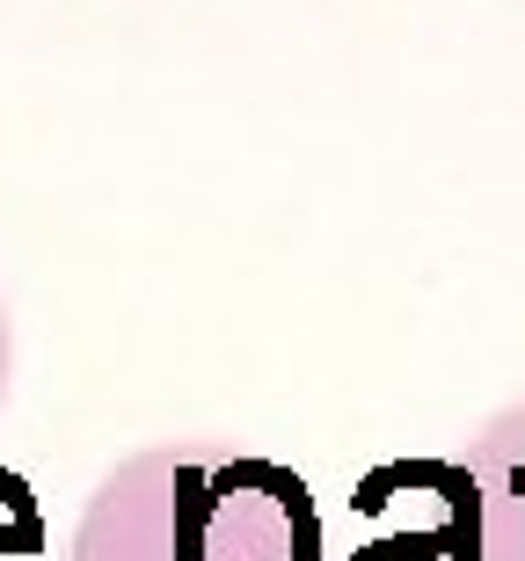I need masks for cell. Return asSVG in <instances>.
I'll return each mask as SVG.
<instances>
[{"mask_svg":"<svg viewBox=\"0 0 525 561\" xmlns=\"http://www.w3.org/2000/svg\"><path fill=\"white\" fill-rule=\"evenodd\" d=\"M73 561H321V511L285 459L169 437L95 481Z\"/></svg>","mask_w":525,"mask_h":561,"instance_id":"cell-1","label":"cell"},{"mask_svg":"<svg viewBox=\"0 0 525 561\" xmlns=\"http://www.w3.org/2000/svg\"><path fill=\"white\" fill-rule=\"evenodd\" d=\"M467 561H525V401L497 409L460 459Z\"/></svg>","mask_w":525,"mask_h":561,"instance_id":"cell-2","label":"cell"},{"mask_svg":"<svg viewBox=\"0 0 525 561\" xmlns=\"http://www.w3.org/2000/svg\"><path fill=\"white\" fill-rule=\"evenodd\" d=\"M373 481L409 518L387 540H365L351 561H467V540H460V481L467 474H460V459H395Z\"/></svg>","mask_w":525,"mask_h":561,"instance_id":"cell-3","label":"cell"},{"mask_svg":"<svg viewBox=\"0 0 525 561\" xmlns=\"http://www.w3.org/2000/svg\"><path fill=\"white\" fill-rule=\"evenodd\" d=\"M37 554H44L37 496H30V481L0 474V561H37Z\"/></svg>","mask_w":525,"mask_h":561,"instance_id":"cell-4","label":"cell"},{"mask_svg":"<svg viewBox=\"0 0 525 561\" xmlns=\"http://www.w3.org/2000/svg\"><path fill=\"white\" fill-rule=\"evenodd\" d=\"M8 365H15V351H8V307H0V401H8Z\"/></svg>","mask_w":525,"mask_h":561,"instance_id":"cell-5","label":"cell"}]
</instances>
